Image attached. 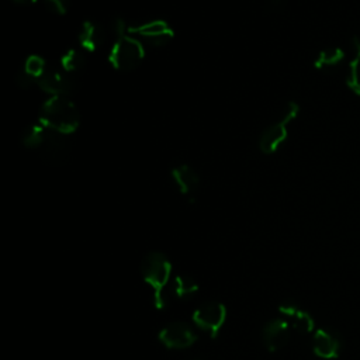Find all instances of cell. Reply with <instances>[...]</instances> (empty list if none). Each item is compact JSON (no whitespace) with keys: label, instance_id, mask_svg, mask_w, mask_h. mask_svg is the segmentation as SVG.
Listing matches in <instances>:
<instances>
[{"label":"cell","instance_id":"8","mask_svg":"<svg viewBox=\"0 0 360 360\" xmlns=\"http://www.w3.org/2000/svg\"><path fill=\"white\" fill-rule=\"evenodd\" d=\"M129 34H135L136 38L143 39L152 46H162L173 38L172 27L163 20H152L141 25L128 28Z\"/></svg>","mask_w":360,"mask_h":360},{"label":"cell","instance_id":"13","mask_svg":"<svg viewBox=\"0 0 360 360\" xmlns=\"http://www.w3.org/2000/svg\"><path fill=\"white\" fill-rule=\"evenodd\" d=\"M45 60L38 55H30L17 73V84L22 89L31 87L35 83L38 84V80L45 73Z\"/></svg>","mask_w":360,"mask_h":360},{"label":"cell","instance_id":"1","mask_svg":"<svg viewBox=\"0 0 360 360\" xmlns=\"http://www.w3.org/2000/svg\"><path fill=\"white\" fill-rule=\"evenodd\" d=\"M141 274L143 281L153 291V302L158 309L167 304V284L172 276V263L162 252H149L141 262Z\"/></svg>","mask_w":360,"mask_h":360},{"label":"cell","instance_id":"21","mask_svg":"<svg viewBox=\"0 0 360 360\" xmlns=\"http://www.w3.org/2000/svg\"><path fill=\"white\" fill-rule=\"evenodd\" d=\"M45 8L53 14H65L69 8L70 0H42Z\"/></svg>","mask_w":360,"mask_h":360},{"label":"cell","instance_id":"9","mask_svg":"<svg viewBox=\"0 0 360 360\" xmlns=\"http://www.w3.org/2000/svg\"><path fill=\"white\" fill-rule=\"evenodd\" d=\"M343 340L340 335L330 328L316 329L312 338V350L315 356L326 360H332L340 356Z\"/></svg>","mask_w":360,"mask_h":360},{"label":"cell","instance_id":"16","mask_svg":"<svg viewBox=\"0 0 360 360\" xmlns=\"http://www.w3.org/2000/svg\"><path fill=\"white\" fill-rule=\"evenodd\" d=\"M350 51H352V60L349 63L347 72V86L353 90V93L360 96V38L353 37L350 39Z\"/></svg>","mask_w":360,"mask_h":360},{"label":"cell","instance_id":"5","mask_svg":"<svg viewBox=\"0 0 360 360\" xmlns=\"http://www.w3.org/2000/svg\"><path fill=\"white\" fill-rule=\"evenodd\" d=\"M226 321V308L218 301H210L197 307L193 312V322L207 332L211 338H215L222 329Z\"/></svg>","mask_w":360,"mask_h":360},{"label":"cell","instance_id":"17","mask_svg":"<svg viewBox=\"0 0 360 360\" xmlns=\"http://www.w3.org/2000/svg\"><path fill=\"white\" fill-rule=\"evenodd\" d=\"M198 291L197 281L188 274H177L172 283V294L179 300H187Z\"/></svg>","mask_w":360,"mask_h":360},{"label":"cell","instance_id":"7","mask_svg":"<svg viewBox=\"0 0 360 360\" xmlns=\"http://www.w3.org/2000/svg\"><path fill=\"white\" fill-rule=\"evenodd\" d=\"M159 342L167 349H187L197 340L195 332L184 322H172L158 333Z\"/></svg>","mask_w":360,"mask_h":360},{"label":"cell","instance_id":"12","mask_svg":"<svg viewBox=\"0 0 360 360\" xmlns=\"http://www.w3.org/2000/svg\"><path fill=\"white\" fill-rule=\"evenodd\" d=\"M262 339L269 352H277L283 349L290 339V323L283 318L270 319L263 326Z\"/></svg>","mask_w":360,"mask_h":360},{"label":"cell","instance_id":"18","mask_svg":"<svg viewBox=\"0 0 360 360\" xmlns=\"http://www.w3.org/2000/svg\"><path fill=\"white\" fill-rule=\"evenodd\" d=\"M46 125L39 120L38 122L30 125L28 128L24 129L22 135H21V142L27 146V148H34V149H39V146L42 145V141L45 138L46 134Z\"/></svg>","mask_w":360,"mask_h":360},{"label":"cell","instance_id":"20","mask_svg":"<svg viewBox=\"0 0 360 360\" xmlns=\"http://www.w3.org/2000/svg\"><path fill=\"white\" fill-rule=\"evenodd\" d=\"M86 63V56L80 49H69L66 51L62 58H60V66H62V70L68 72V73H73V72H77L80 70Z\"/></svg>","mask_w":360,"mask_h":360},{"label":"cell","instance_id":"11","mask_svg":"<svg viewBox=\"0 0 360 360\" xmlns=\"http://www.w3.org/2000/svg\"><path fill=\"white\" fill-rule=\"evenodd\" d=\"M278 312L287 318L290 326L298 333H309L315 328V321L311 314L302 309L297 302L287 300L278 305Z\"/></svg>","mask_w":360,"mask_h":360},{"label":"cell","instance_id":"3","mask_svg":"<svg viewBox=\"0 0 360 360\" xmlns=\"http://www.w3.org/2000/svg\"><path fill=\"white\" fill-rule=\"evenodd\" d=\"M145 56L143 45L141 41L129 34L115 38L114 45L110 51L111 65L121 72H131L139 66Z\"/></svg>","mask_w":360,"mask_h":360},{"label":"cell","instance_id":"15","mask_svg":"<svg viewBox=\"0 0 360 360\" xmlns=\"http://www.w3.org/2000/svg\"><path fill=\"white\" fill-rule=\"evenodd\" d=\"M172 180L177 190L184 195H193L200 186V176L188 165H179L172 169Z\"/></svg>","mask_w":360,"mask_h":360},{"label":"cell","instance_id":"4","mask_svg":"<svg viewBox=\"0 0 360 360\" xmlns=\"http://www.w3.org/2000/svg\"><path fill=\"white\" fill-rule=\"evenodd\" d=\"M298 111H300L298 104L294 101H290L285 107L283 117L278 121L273 122L271 125H269L263 129V132L260 134V138H259V149L263 153L270 155V153H274L280 148V145L285 141V138L288 135L287 127L297 117Z\"/></svg>","mask_w":360,"mask_h":360},{"label":"cell","instance_id":"10","mask_svg":"<svg viewBox=\"0 0 360 360\" xmlns=\"http://www.w3.org/2000/svg\"><path fill=\"white\" fill-rule=\"evenodd\" d=\"M38 86L51 96H66L75 89V80L65 70L46 69L38 80Z\"/></svg>","mask_w":360,"mask_h":360},{"label":"cell","instance_id":"2","mask_svg":"<svg viewBox=\"0 0 360 360\" xmlns=\"http://www.w3.org/2000/svg\"><path fill=\"white\" fill-rule=\"evenodd\" d=\"M39 120L49 128L68 135L79 127L80 114L66 96H51L41 108Z\"/></svg>","mask_w":360,"mask_h":360},{"label":"cell","instance_id":"22","mask_svg":"<svg viewBox=\"0 0 360 360\" xmlns=\"http://www.w3.org/2000/svg\"><path fill=\"white\" fill-rule=\"evenodd\" d=\"M14 1L15 4H30V3H34L35 0H11Z\"/></svg>","mask_w":360,"mask_h":360},{"label":"cell","instance_id":"14","mask_svg":"<svg viewBox=\"0 0 360 360\" xmlns=\"http://www.w3.org/2000/svg\"><path fill=\"white\" fill-rule=\"evenodd\" d=\"M77 39L82 49L94 52L103 46L105 41V31L96 21H84L79 30Z\"/></svg>","mask_w":360,"mask_h":360},{"label":"cell","instance_id":"6","mask_svg":"<svg viewBox=\"0 0 360 360\" xmlns=\"http://www.w3.org/2000/svg\"><path fill=\"white\" fill-rule=\"evenodd\" d=\"M39 150H41L42 159L46 163L53 166L63 165L68 160V155H69V142H68L66 134L58 132L48 127L42 145L39 146Z\"/></svg>","mask_w":360,"mask_h":360},{"label":"cell","instance_id":"19","mask_svg":"<svg viewBox=\"0 0 360 360\" xmlns=\"http://www.w3.org/2000/svg\"><path fill=\"white\" fill-rule=\"evenodd\" d=\"M345 58V53L340 48H326L323 51H321L315 59V68L325 70V69H332L335 66H338Z\"/></svg>","mask_w":360,"mask_h":360}]
</instances>
